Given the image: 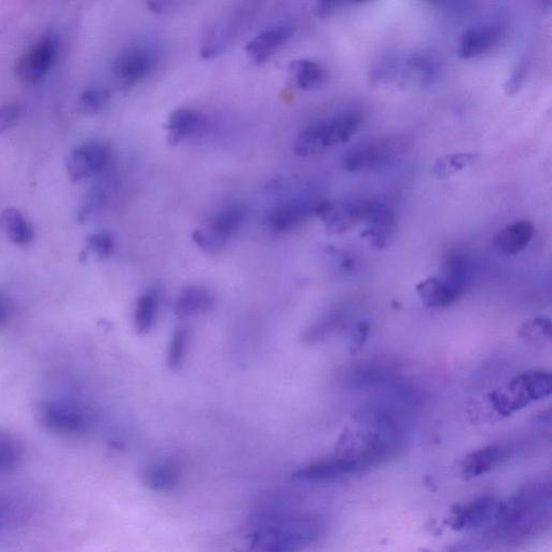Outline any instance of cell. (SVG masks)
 I'll list each match as a JSON object with an SVG mask.
<instances>
[{
	"mask_svg": "<svg viewBox=\"0 0 552 552\" xmlns=\"http://www.w3.org/2000/svg\"><path fill=\"white\" fill-rule=\"evenodd\" d=\"M289 69L297 86L306 91L322 87L327 78L324 67L309 59L295 60L289 65Z\"/></svg>",
	"mask_w": 552,
	"mask_h": 552,
	"instance_id": "obj_27",
	"label": "cell"
},
{
	"mask_svg": "<svg viewBox=\"0 0 552 552\" xmlns=\"http://www.w3.org/2000/svg\"><path fill=\"white\" fill-rule=\"evenodd\" d=\"M519 336L529 342L545 344L551 340V322L543 317H537L522 325Z\"/></svg>",
	"mask_w": 552,
	"mask_h": 552,
	"instance_id": "obj_33",
	"label": "cell"
},
{
	"mask_svg": "<svg viewBox=\"0 0 552 552\" xmlns=\"http://www.w3.org/2000/svg\"><path fill=\"white\" fill-rule=\"evenodd\" d=\"M499 503L493 498H480L472 503L452 510L450 526L455 530H469L482 527L492 521L498 512Z\"/></svg>",
	"mask_w": 552,
	"mask_h": 552,
	"instance_id": "obj_17",
	"label": "cell"
},
{
	"mask_svg": "<svg viewBox=\"0 0 552 552\" xmlns=\"http://www.w3.org/2000/svg\"><path fill=\"white\" fill-rule=\"evenodd\" d=\"M367 200H324L317 202L314 215L330 233H343L364 222Z\"/></svg>",
	"mask_w": 552,
	"mask_h": 552,
	"instance_id": "obj_11",
	"label": "cell"
},
{
	"mask_svg": "<svg viewBox=\"0 0 552 552\" xmlns=\"http://www.w3.org/2000/svg\"><path fill=\"white\" fill-rule=\"evenodd\" d=\"M159 312V300L154 294L138 299L134 312V324L138 334H147L154 328Z\"/></svg>",
	"mask_w": 552,
	"mask_h": 552,
	"instance_id": "obj_30",
	"label": "cell"
},
{
	"mask_svg": "<svg viewBox=\"0 0 552 552\" xmlns=\"http://www.w3.org/2000/svg\"><path fill=\"white\" fill-rule=\"evenodd\" d=\"M203 123V115L196 109L178 108L174 110L165 124L168 144L175 146L182 143L197 134L202 129Z\"/></svg>",
	"mask_w": 552,
	"mask_h": 552,
	"instance_id": "obj_21",
	"label": "cell"
},
{
	"mask_svg": "<svg viewBox=\"0 0 552 552\" xmlns=\"http://www.w3.org/2000/svg\"><path fill=\"white\" fill-rule=\"evenodd\" d=\"M181 480V467L171 461L151 464L142 473L144 486L156 492H171L177 488Z\"/></svg>",
	"mask_w": 552,
	"mask_h": 552,
	"instance_id": "obj_22",
	"label": "cell"
},
{
	"mask_svg": "<svg viewBox=\"0 0 552 552\" xmlns=\"http://www.w3.org/2000/svg\"><path fill=\"white\" fill-rule=\"evenodd\" d=\"M114 248V239L108 232L94 233L87 239V251L100 258L108 257Z\"/></svg>",
	"mask_w": 552,
	"mask_h": 552,
	"instance_id": "obj_37",
	"label": "cell"
},
{
	"mask_svg": "<svg viewBox=\"0 0 552 552\" xmlns=\"http://www.w3.org/2000/svg\"><path fill=\"white\" fill-rule=\"evenodd\" d=\"M529 71V64L527 61H521L514 72L508 78L505 84V92L508 95H515L524 85V82L527 80Z\"/></svg>",
	"mask_w": 552,
	"mask_h": 552,
	"instance_id": "obj_39",
	"label": "cell"
},
{
	"mask_svg": "<svg viewBox=\"0 0 552 552\" xmlns=\"http://www.w3.org/2000/svg\"><path fill=\"white\" fill-rule=\"evenodd\" d=\"M110 100V93L101 88L88 89L82 92L78 100V110L85 116H94L102 112Z\"/></svg>",
	"mask_w": 552,
	"mask_h": 552,
	"instance_id": "obj_31",
	"label": "cell"
},
{
	"mask_svg": "<svg viewBox=\"0 0 552 552\" xmlns=\"http://www.w3.org/2000/svg\"><path fill=\"white\" fill-rule=\"evenodd\" d=\"M345 312L343 309H338L330 312L323 319L315 324L307 334L306 339L310 341L319 340L325 337L330 331H333L342 322Z\"/></svg>",
	"mask_w": 552,
	"mask_h": 552,
	"instance_id": "obj_36",
	"label": "cell"
},
{
	"mask_svg": "<svg viewBox=\"0 0 552 552\" xmlns=\"http://www.w3.org/2000/svg\"><path fill=\"white\" fill-rule=\"evenodd\" d=\"M39 421L46 430L64 436L84 435L89 426L86 414L65 402L44 403L39 409Z\"/></svg>",
	"mask_w": 552,
	"mask_h": 552,
	"instance_id": "obj_10",
	"label": "cell"
},
{
	"mask_svg": "<svg viewBox=\"0 0 552 552\" xmlns=\"http://www.w3.org/2000/svg\"><path fill=\"white\" fill-rule=\"evenodd\" d=\"M0 228L16 245L30 244L34 238V231L24 215L16 207H8L0 213Z\"/></svg>",
	"mask_w": 552,
	"mask_h": 552,
	"instance_id": "obj_25",
	"label": "cell"
},
{
	"mask_svg": "<svg viewBox=\"0 0 552 552\" xmlns=\"http://www.w3.org/2000/svg\"><path fill=\"white\" fill-rule=\"evenodd\" d=\"M316 204L317 202L306 196L288 199L270 212L267 226L274 233L295 230L314 215Z\"/></svg>",
	"mask_w": 552,
	"mask_h": 552,
	"instance_id": "obj_15",
	"label": "cell"
},
{
	"mask_svg": "<svg viewBox=\"0 0 552 552\" xmlns=\"http://www.w3.org/2000/svg\"><path fill=\"white\" fill-rule=\"evenodd\" d=\"M417 293L424 305L429 308H447L459 298L440 278L424 280L418 284Z\"/></svg>",
	"mask_w": 552,
	"mask_h": 552,
	"instance_id": "obj_26",
	"label": "cell"
},
{
	"mask_svg": "<svg viewBox=\"0 0 552 552\" xmlns=\"http://www.w3.org/2000/svg\"><path fill=\"white\" fill-rule=\"evenodd\" d=\"M59 40L53 34L39 38L36 43L19 58L16 65L18 79L27 86L39 85L50 72L58 57Z\"/></svg>",
	"mask_w": 552,
	"mask_h": 552,
	"instance_id": "obj_8",
	"label": "cell"
},
{
	"mask_svg": "<svg viewBox=\"0 0 552 552\" xmlns=\"http://www.w3.org/2000/svg\"><path fill=\"white\" fill-rule=\"evenodd\" d=\"M551 375L544 371H531L520 375L490 394L493 408L507 417L537 400L551 394Z\"/></svg>",
	"mask_w": 552,
	"mask_h": 552,
	"instance_id": "obj_6",
	"label": "cell"
},
{
	"mask_svg": "<svg viewBox=\"0 0 552 552\" xmlns=\"http://www.w3.org/2000/svg\"><path fill=\"white\" fill-rule=\"evenodd\" d=\"M362 123L363 115L353 109L314 123L297 135L294 153L300 158L322 154L327 149L348 142Z\"/></svg>",
	"mask_w": 552,
	"mask_h": 552,
	"instance_id": "obj_4",
	"label": "cell"
},
{
	"mask_svg": "<svg viewBox=\"0 0 552 552\" xmlns=\"http://www.w3.org/2000/svg\"><path fill=\"white\" fill-rule=\"evenodd\" d=\"M549 483H533L524 487L507 503L500 504L494 521L504 540L518 542L536 534L550 516Z\"/></svg>",
	"mask_w": 552,
	"mask_h": 552,
	"instance_id": "obj_1",
	"label": "cell"
},
{
	"mask_svg": "<svg viewBox=\"0 0 552 552\" xmlns=\"http://www.w3.org/2000/svg\"><path fill=\"white\" fill-rule=\"evenodd\" d=\"M250 12L247 8H238L222 19H219L207 33L201 49V57L211 60L224 53L244 30Z\"/></svg>",
	"mask_w": 552,
	"mask_h": 552,
	"instance_id": "obj_12",
	"label": "cell"
},
{
	"mask_svg": "<svg viewBox=\"0 0 552 552\" xmlns=\"http://www.w3.org/2000/svg\"><path fill=\"white\" fill-rule=\"evenodd\" d=\"M468 278V266L466 259L460 254H450L443 266V280L451 291L460 297L464 292Z\"/></svg>",
	"mask_w": 552,
	"mask_h": 552,
	"instance_id": "obj_29",
	"label": "cell"
},
{
	"mask_svg": "<svg viewBox=\"0 0 552 552\" xmlns=\"http://www.w3.org/2000/svg\"><path fill=\"white\" fill-rule=\"evenodd\" d=\"M504 32V24L498 20L483 21L467 27L459 39V57L469 60L489 53L501 43Z\"/></svg>",
	"mask_w": 552,
	"mask_h": 552,
	"instance_id": "obj_13",
	"label": "cell"
},
{
	"mask_svg": "<svg viewBox=\"0 0 552 552\" xmlns=\"http://www.w3.org/2000/svg\"><path fill=\"white\" fill-rule=\"evenodd\" d=\"M156 61V55L150 49L140 46L130 47L118 55L113 71L123 85L132 86L150 75Z\"/></svg>",
	"mask_w": 552,
	"mask_h": 552,
	"instance_id": "obj_14",
	"label": "cell"
},
{
	"mask_svg": "<svg viewBox=\"0 0 552 552\" xmlns=\"http://www.w3.org/2000/svg\"><path fill=\"white\" fill-rule=\"evenodd\" d=\"M354 3L347 2H321L317 3L315 11L316 15L321 18H327L334 15L336 11L344 6L353 5Z\"/></svg>",
	"mask_w": 552,
	"mask_h": 552,
	"instance_id": "obj_41",
	"label": "cell"
},
{
	"mask_svg": "<svg viewBox=\"0 0 552 552\" xmlns=\"http://www.w3.org/2000/svg\"><path fill=\"white\" fill-rule=\"evenodd\" d=\"M441 73L437 59L429 54H414L404 60L389 59L371 69L370 84L402 89L425 88L435 84Z\"/></svg>",
	"mask_w": 552,
	"mask_h": 552,
	"instance_id": "obj_3",
	"label": "cell"
},
{
	"mask_svg": "<svg viewBox=\"0 0 552 552\" xmlns=\"http://www.w3.org/2000/svg\"><path fill=\"white\" fill-rule=\"evenodd\" d=\"M189 333L186 328L176 329L168 352V366L177 370L184 364L185 356L188 348Z\"/></svg>",
	"mask_w": 552,
	"mask_h": 552,
	"instance_id": "obj_34",
	"label": "cell"
},
{
	"mask_svg": "<svg viewBox=\"0 0 552 552\" xmlns=\"http://www.w3.org/2000/svg\"><path fill=\"white\" fill-rule=\"evenodd\" d=\"M369 333V325L362 323L358 326H356L353 330L352 336H351V351L357 352L360 351L362 348V345L364 344L365 340L367 339Z\"/></svg>",
	"mask_w": 552,
	"mask_h": 552,
	"instance_id": "obj_40",
	"label": "cell"
},
{
	"mask_svg": "<svg viewBox=\"0 0 552 552\" xmlns=\"http://www.w3.org/2000/svg\"><path fill=\"white\" fill-rule=\"evenodd\" d=\"M110 188L107 185H99L91 189L79 212L80 220H88L99 214L109 200Z\"/></svg>",
	"mask_w": 552,
	"mask_h": 552,
	"instance_id": "obj_32",
	"label": "cell"
},
{
	"mask_svg": "<svg viewBox=\"0 0 552 552\" xmlns=\"http://www.w3.org/2000/svg\"><path fill=\"white\" fill-rule=\"evenodd\" d=\"M411 146L406 135L381 136L350 150L343 158L342 167L350 173L380 170L406 156Z\"/></svg>",
	"mask_w": 552,
	"mask_h": 552,
	"instance_id": "obj_5",
	"label": "cell"
},
{
	"mask_svg": "<svg viewBox=\"0 0 552 552\" xmlns=\"http://www.w3.org/2000/svg\"><path fill=\"white\" fill-rule=\"evenodd\" d=\"M325 533L322 519L314 516L285 518L252 535L251 552H300L319 542Z\"/></svg>",
	"mask_w": 552,
	"mask_h": 552,
	"instance_id": "obj_2",
	"label": "cell"
},
{
	"mask_svg": "<svg viewBox=\"0 0 552 552\" xmlns=\"http://www.w3.org/2000/svg\"><path fill=\"white\" fill-rule=\"evenodd\" d=\"M363 236L377 247H384L396 230V215L392 207L381 200H367Z\"/></svg>",
	"mask_w": 552,
	"mask_h": 552,
	"instance_id": "obj_16",
	"label": "cell"
},
{
	"mask_svg": "<svg viewBox=\"0 0 552 552\" xmlns=\"http://www.w3.org/2000/svg\"><path fill=\"white\" fill-rule=\"evenodd\" d=\"M214 306V296L202 286H188L176 301L178 314L192 316L207 313Z\"/></svg>",
	"mask_w": 552,
	"mask_h": 552,
	"instance_id": "obj_23",
	"label": "cell"
},
{
	"mask_svg": "<svg viewBox=\"0 0 552 552\" xmlns=\"http://www.w3.org/2000/svg\"><path fill=\"white\" fill-rule=\"evenodd\" d=\"M9 319V306L7 300L0 295V326L6 324Z\"/></svg>",
	"mask_w": 552,
	"mask_h": 552,
	"instance_id": "obj_43",
	"label": "cell"
},
{
	"mask_svg": "<svg viewBox=\"0 0 552 552\" xmlns=\"http://www.w3.org/2000/svg\"><path fill=\"white\" fill-rule=\"evenodd\" d=\"M13 510H15V505L12 501L5 498V496H0V528L5 527L11 521Z\"/></svg>",
	"mask_w": 552,
	"mask_h": 552,
	"instance_id": "obj_42",
	"label": "cell"
},
{
	"mask_svg": "<svg viewBox=\"0 0 552 552\" xmlns=\"http://www.w3.org/2000/svg\"><path fill=\"white\" fill-rule=\"evenodd\" d=\"M18 448L13 439L0 431V473L10 471L18 463Z\"/></svg>",
	"mask_w": 552,
	"mask_h": 552,
	"instance_id": "obj_35",
	"label": "cell"
},
{
	"mask_svg": "<svg viewBox=\"0 0 552 552\" xmlns=\"http://www.w3.org/2000/svg\"><path fill=\"white\" fill-rule=\"evenodd\" d=\"M360 471L355 460L342 457L310 464L299 469L294 477L305 481H328Z\"/></svg>",
	"mask_w": 552,
	"mask_h": 552,
	"instance_id": "obj_20",
	"label": "cell"
},
{
	"mask_svg": "<svg viewBox=\"0 0 552 552\" xmlns=\"http://www.w3.org/2000/svg\"><path fill=\"white\" fill-rule=\"evenodd\" d=\"M479 160L478 154L457 153L438 158L432 168V175L439 181H446L450 177L472 167Z\"/></svg>",
	"mask_w": 552,
	"mask_h": 552,
	"instance_id": "obj_28",
	"label": "cell"
},
{
	"mask_svg": "<svg viewBox=\"0 0 552 552\" xmlns=\"http://www.w3.org/2000/svg\"><path fill=\"white\" fill-rule=\"evenodd\" d=\"M245 219L244 206L234 204L224 207L193 232V241L207 253H218L240 231Z\"/></svg>",
	"mask_w": 552,
	"mask_h": 552,
	"instance_id": "obj_7",
	"label": "cell"
},
{
	"mask_svg": "<svg viewBox=\"0 0 552 552\" xmlns=\"http://www.w3.org/2000/svg\"><path fill=\"white\" fill-rule=\"evenodd\" d=\"M534 233L535 227L529 220H518L496 233L493 244L503 255H517L526 250Z\"/></svg>",
	"mask_w": 552,
	"mask_h": 552,
	"instance_id": "obj_19",
	"label": "cell"
},
{
	"mask_svg": "<svg viewBox=\"0 0 552 552\" xmlns=\"http://www.w3.org/2000/svg\"><path fill=\"white\" fill-rule=\"evenodd\" d=\"M504 458V450L499 446H490L473 452L465 458L462 472L466 478H475L492 471Z\"/></svg>",
	"mask_w": 552,
	"mask_h": 552,
	"instance_id": "obj_24",
	"label": "cell"
},
{
	"mask_svg": "<svg viewBox=\"0 0 552 552\" xmlns=\"http://www.w3.org/2000/svg\"><path fill=\"white\" fill-rule=\"evenodd\" d=\"M112 158V151L102 142H89L75 148L66 160V170L73 183H82L101 174Z\"/></svg>",
	"mask_w": 552,
	"mask_h": 552,
	"instance_id": "obj_9",
	"label": "cell"
},
{
	"mask_svg": "<svg viewBox=\"0 0 552 552\" xmlns=\"http://www.w3.org/2000/svg\"><path fill=\"white\" fill-rule=\"evenodd\" d=\"M22 116V107L16 103L0 106V134L11 129Z\"/></svg>",
	"mask_w": 552,
	"mask_h": 552,
	"instance_id": "obj_38",
	"label": "cell"
},
{
	"mask_svg": "<svg viewBox=\"0 0 552 552\" xmlns=\"http://www.w3.org/2000/svg\"><path fill=\"white\" fill-rule=\"evenodd\" d=\"M295 30L289 25L272 26L260 32L246 44L245 51L256 63L266 61L271 54L294 36Z\"/></svg>",
	"mask_w": 552,
	"mask_h": 552,
	"instance_id": "obj_18",
	"label": "cell"
}]
</instances>
